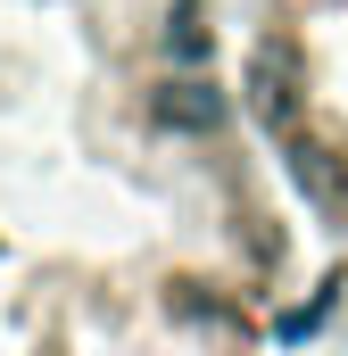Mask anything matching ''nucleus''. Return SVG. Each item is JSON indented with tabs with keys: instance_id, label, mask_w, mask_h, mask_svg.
<instances>
[{
	"instance_id": "f257e3e1",
	"label": "nucleus",
	"mask_w": 348,
	"mask_h": 356,
	"mask_svg": "<svg viewBox=\"0 0 348 356\" xmlns=\"http://www.w3.org/2000/svg\"><path fill=\"white\" fill-rule=\"evenodd\" d=\"M290 282L224 0H0V356H282Z\"/></svg>"
},
{
	"instance_id": "f03ea898",
	"label": "nucleus",
	"mask_w": 348,
	"mask_h": 356,
	"mask_svg": "<svg viewBox=\"0 0 348 356\" xmlns=\"http://www.w3.org/2000/svg\"><path fill=\"white\" fill-rule=\"evenodd\" d=\"M241 99L299 216L348 232V0H258Z\"/></svg>"
}]
</instances>
